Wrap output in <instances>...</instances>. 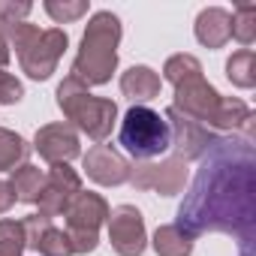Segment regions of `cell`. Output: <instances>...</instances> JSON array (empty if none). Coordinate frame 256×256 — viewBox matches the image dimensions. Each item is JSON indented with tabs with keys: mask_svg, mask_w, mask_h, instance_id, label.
Listing matches in <instances>:
<instances>
[{
	"mask_svg": "<svg viewBox=\"0 0 256 256\" xmlns=\"http://www.w3.org/2000/svg\"><path fill=\"white\" fill-rule=\"evenodd\" d=\"M175 226L190 238L223 232L238 241L241 256L256 250V151L250 139L226 136L202 157Z\"/></svg>",
	"mask_w": 256,
	"mask_h": 256,
	"instance_id": "1",
	"label": "cell"
},
{
	"mask_svg": "<svg viewBox=\"0 0 256 256\" xmlns=\"http://www.w3.org/2000/svg\"><path fill=\"white\" fill-rule=\"evenodd\" d=\"M118 42H120V18L108 10L94 12L84 28L82 48L72 60L70 78H76L84 88L112 82V72L118 70Z\"/></svg>",
	"mask_w": 256,
	"mask_h": 256,
	"instance_id": "2",
	"label": "cell"
},
{
	"mask_svg": "<svg viewBox=\"0 0 256 256\" xmlns=\"http://www.w3.org/2000/svg\"><path fill=\"white\" fill-rule=\"evenodd\" d=\"M6 42H10V52L16 48L22 72H28L34 82H46L58 70V60L64 58L70 36L60 28L40 30L30 22H16L6 28Z\"/></svg>",
	"mask_w": 256,
	"mask_h": 256,
	"instance_id": "3",
	"label": "cell"
},
{
	"mask_svg": "<svg viewBox=\"0 0 256 256\" xmlns=\"http://www.w3.org/2000/svg\"><path fill=\"white\" fill-rule=\"evenodd\" d=\"M58 106L64 112L66 120H72L70 126L78 130L94 139V142H102L112 136V126H114V118H118V102L108 100V96H94L84 84H78L76 78H64L58 84Z\"/></svg>",
	"mask_w": 256,
	"mask_h": 256,
	"instance_id": "4",
	"label": "cell"
},
{
	"mask_svg": "<svg viewBox=\"0 0 256 256\" xmlns=\"http://www.w3.org/2000/svg\"><path fill=\"white\" fill-rule=\"evenodd\" d=\"M118 142L136 163H148L172 148V133L166 118L151 106H130L120 120Z\"/></svg>",
	"mask_w": 256,
	"mask_h": 256,
	"instance_id": "5",
	"label": "cell"
},
{
	"mask_svg": "<svg viewBox=\"0 0 256 256\" xmlns=\"http://www.w3.org/2000/svg\"><path fill=\"white\" fill-rule=\"evenodd\" d=\"M66 238L72 244V253L78 256H88L96 250L100 244V226L108 220V202L100 196V193H90V190H82L70 208H66Z\"/></svg>",
	"mask_w": 256,
	"mask_h": 256,
	"instance_id": "6",
	"label": "cell"
},
{
	"mask_svg": "<svg viewBox=\"0 0 256 256\" xmlns=\"http://www.w3.org/2000/svg\"><path fill=\"white\" fill-rule=\"evenodd\" d=\"M190 178V169L178 157H166L160 163H133L130 166V184L136 190H151L160 196H178Z\"/></svg>",
	"mask_w": 256,
	"mask_h": 256,
	"instance_id": "7",
	"label": "cell"
},
{
	"mask_svg": "<svg viewBox=\"0 0 256 256\" xmlns=\"http://www.w3.org/2000/svg\"><path fill=\"white\" fill-rule=\"evenodd\" d=\"M163 118H166V124H169V133H172V148H175V157L178 160H184V163H190V160H202L211 148H214V142L220 139V136H214L208 126H202L199 120H193V118H187V114H181L178 108H166L163 112Z\"/></svg>",
	"mask_w": 256,
	"mask_h": 256,
	"instance_id": "8",
	"label": "cell"
},
{
	"mask_svg": "<svg viewBox=\"0 0 256 256\" xmlns=\"http://www.w3.org/2000/svg\"><path fill=\"white\" fill-rule=\"evenodd\" d=\"M108 241L118 256H142L148 247L145 217L136 205H118L108 211Z\"/></svg>",
	"mask_w": 256,
	"mask_h": 256,
	"instance_id": "9",
	"label": "cell"
},
{
	"mask_svg": "<svg viewBox=\"0 0 256 256\" xmlns=\"http://www.w3.org/2000/svg\"><path fill=\"white\" fill-rule=\"evenodd\" d=\"M78 193H82V178H78V172H76L70 163H54V166L48 169L46 187H42V193H40V199H36L40 214L48 217V220H54L58 214H66L70 202H72Z\"/></svg>",
	"mask_w": 256,
	"mask_h": 256,
	"instance_id": "10",
	"label": "cell"
},
{
	"mask_svg": "<svg viewBox=\"0 0 256 256\" xmlns=\"http://www.w3.org/2000/svg\"><path fill=\"white\" fill-rule=\"evenodd\" d=\"M34 148L52 166L54 163H70V160H76L82 154L78 133L70 124H46V126H40L36 136H34Z\"/></svg>",
	"mask_w": 256,
	"mask_h": 256,
	"instance_id": "11",
	"label": "cell"
},
{
	"mask_svg": "<svg viewBox=\"0 0 256 256\" xmlns=\"http://www.w3.org/2000/svg\"><path fill=\"white\" fill-rule=\"evenodd\" d=\"M130 160L124 154H118L112 145H94L84 154V172L90 181L102 184V187H118L130 181Z\"/></svg>",
	"mask_w": 256,
	"mask_h": 256,
	"instance_id": "12",
	"label": "cell"
},
{
	"mask_svg": "<svg viewBox=\"0 0 256 256\" xmlns=\"http://www.w3.org/2000/svg\"><path fill=\"white\" fill-rule=\"evenodd\" d=\"M22 226H24V244H28V250H36L40 256H76L66 232L58 229L48 217L30 214V217L22 220Z\"/></svg>",
	"mask_w": 256,
	"mask_h": 256,
	"instance_id": "13",
	"label": "cell"
},
{
	"mask_svg": "<svg viewBox=\"0 0 256 256\" xmlns=\"http://www.w3.org/2000/svg\"><path fill=\"white\" fill-rule=\"evenodd\" d=\"M160 84H163V78L145 64L130 66L120 76V94L126 100H133V106H148L154 96H160Z\"/></svg>",
	"mask_w": 256,
	"mask_h": 256,
	"instance_id": "14",
	"label": "cell"
},
{
	"mask_svg": "<svg viewBox=\"0 0 256 256\" xmlns=\"http://www.w3.org/2000/svg\"><path fill=\"white\" fill-rule=\"evenodd\" d=\"M196 40L205 48H223L232 36H229V12L223 6H208L196 16Z\"/></svg>",
	"mask_w": 256,
	"mask_h": 256,
	"instance_id": "15",
	"label": "cell"
},
{
	"mask_svg": "<svg viewBox=\"0 0 256 256\" xmlns=\"http://www.w3.org/2000/svg\"><path fill=\"white\" fill-rule=\"evenodd\" d=\"M10 187L16 193V202H28V205H36L42 187H46V172L34 163H22L12 169V178H10Z\"/></svg>",
	"mask_w": 256,
	"mask_h": 256,
	"instance_id": "16",
	"label": "cell"
},
{
	"mask_svg": "<svg viewBox=\"0 0 256 256\" xmlns=\"http://www.w3.org/2000/svg\"><path fill=\"white\" fill-rule=\"evenodd\" d=\"M151 244H154L157 256H190V253H193V238H190L187 232H181L175 223L157 226Z\"/></svg>",
	"mask_w": 256,
	"mask_h": 256,
	"instance_id": "17",
	"label": "cell"
},
{
	"mask_svg": "<svg viewBox=\"0 0 256 256\" xmlns=\"http://www.w3.org/2000/svg\"><path fill=\"white\" fill-rule=\"evenodd\" d=\"M28 154H30V145L16 130L0 126V172H12L28 160Z\"/></svg>",
	"mask_w": 256,
	"mask_h": 256,
	"instance_id": "18",
	"label": "cell"
},
{
	"mask_svg": "<svg viewBox=\"0 0 256 256\" xmlns=\"http://www.w3.org/2000/svg\"><path fill=\"white\" fill-rule=\"evenodd\" d=\"M226 78L235 84V88H253L256 84V54L250 48H241L235 52L229 60H226Z\"/></svg>",
	"mask_w": 256,
	"mask_h": 256,
	"instance_id": "19",
	"label": "cell"
},
{
	"mask_svg": "<svg viewBox=\"0 0 256 256\" xmlns=\"http://www.w3.org/2000/svg\"><path fill=\"white\" fill-rule=\"evenodd\" d=\"M229 36H235L241 46H253L256 40V6L241 4L235 12H229Z\"/></svg>",
	"mask_w": 256,
	"mask_h": 256,
	"instance_id": "20",
	"label": "cell"
},
{
	"mask_svg": "<svg viewBox=\"0 0 256 256\" xmlns=\"http://www.w3.org/2000/svg\"><path fill=\"white\" fill-rule=\"evenodd\" d=\"M24 250L28 244L22 220H0V256H22Z\"/></svg>",
	"mask_w": 256,
	"mask_h": 256,
	"instance_id": "21",
	"label": "cell"
},
{
	"mask_svg": "<svg viewBox=\"0 0 256 256\" xmlns=\"http://www.w3.org/2000/svg\"><path fill=\"white\" fill-rule=\"evenodd\" d=\"M46 12L54 18V24H70L88 16V0H46Z\"/></svg>",
	"mask_w": 256,
	"mask_h": 256,
	"instance_id": "22",
	"label": "cell"
},
{
	"mask_svg": "<svg viewBox=\"0 0 256 256\" xmlns=\"http://www.w3.org/2000/svg\"><path fill=\"white\" fill-rule=\"evenodd\" d=\"M22 96H24V84L12 72L0 70V106H16L22 102Z\"/></svg>",
	"mask_w": 256,
	"mask_h": 256,
	"instance_id": "23",
	"label": "cell"
},
{
	"mask_svg": "<svg viewBox=\"0 0 256 256\" xmlns=\"http://www.w3.org/2000/svg\"><path fill=\"white\" fill-rule=\"evenodd\" d=\"M16 205V193L10 187V181H0V214H6Z\"/></svg>",
	"mask_w": 256,
	"mask_h": 256,
	"instance_id": "24",
	"label": "cell"
},
{
	"mask_svg": "<svg viewBox=\"0 0 256 256\" xmlns=\"http://www.w3.org/2000/svg\"><path fill=\"white\" fill-rule=\"evenodd\" d=\"M6 22L0 18V70H4L6 64H10V58H12V52H10V42H6Z\"/></svg>",
	"mask_w": 256,
	"mask_h": 256,
	"instance_id": "25",
	"label": "cell"
}]
</instances>
